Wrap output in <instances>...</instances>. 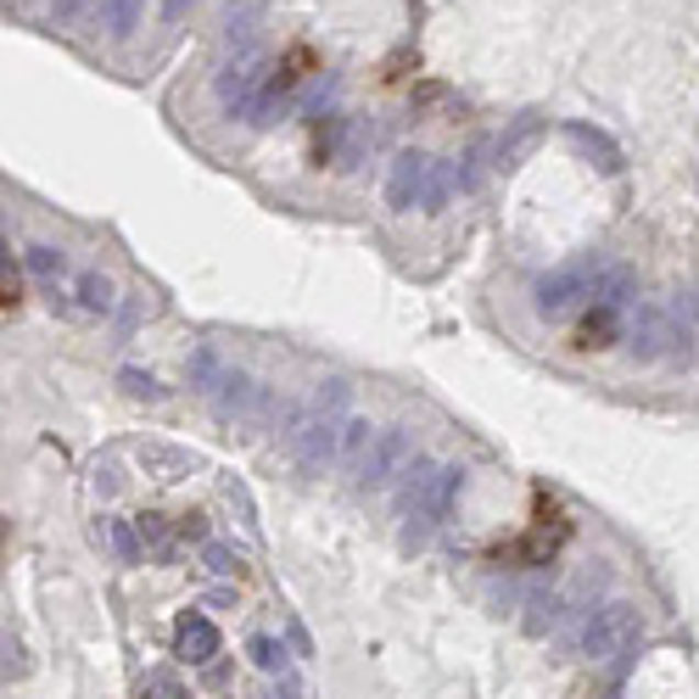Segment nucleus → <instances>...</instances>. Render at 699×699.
I'll list each match as a JSON object with an SVG mask.
<instances>
[{"label": "nucleus", "mask_w": 699, "mask_h": 699, "mask_svg": "<svg viewBox=\"0 0 699 699\" xmlns=\"http://www.w3.org/2000/svg\"><path fill=\"white\" fill-rule=\"evenodd\" d=\"M639 364H661V358H688L694 353V325H683L666 302H639L626 313V336Z\"/></svg>", "instance_id": "nucleus-1"}, {"label": "nucleus", "mask_w": 699, "mask_h": 699, "mask_svg": "<svg viewBox=\"0 0 699 699\" xmlns=\"http://www.w3.org/2000/svg\"><path fill=\"white\" fill-rule=\"evenodd\" d=\"M342 425L336 414H320V409H286V442L302 470H325L331 459H342Z\"/></svg>", "instance_id": "nucleus-2"}, {"label": "nucleus", "mask_w": 699, "mask_h": 699, "mask_svg": "<svg viewBox=\"0 0 699 699\" xmlns=\"http://www.w3.org/2000/svg\"><path fill=\"white\" fill-rule=\"evenodd\" d=\"M644 639V615L632 610V604H599L582 626V655L588 661H615V655H632Z\"/></svg>", "instance_id": "nucleus-3"}, {"label": "nucleus", "mask_w": 699, "mask_h": 699, "mask_svg": "<svg viewBox=\"0 0 699 699\" xmlns=\"http://www.w3.org/2000/svg\"><path fill=\"white\" fill-rule=\"evenodd\" d=\"M599 275H604V264H599V258L559 264V269H548V275L532 286V308L543 313V320H559V313H570V308H577L582 297H593Z\"/></svg>", "instance_id": "nucleus-4"}, {"label": "nucleus", "mask_w": 699, "mask_h": 699, "mask_svg": "<svg viewBox=\"0 0 699 699\" xmlns=\"http://www.w3.org/2000/svg\"><path fill=\"white\" fill-rule=\"evenodd\" d=\"M269 79H275V74H269V62H264L258 51H235L224 68H219L213 90H219V101H224L230 118H246V107L269 90Z\"/></svg>", "instance_id": "nucleus-5"}, {"label": "nucleus", "mask_w": 699, "mask_h": 699, "mask_svg": "<svg viewBox=\"0 0 699 699\" xmlns=\"http://www.w3.org/2000/svg\"><path fill=\"white\" fill-rule=\"evenodd\" d=\"M409 465H414V436H409L403 425H387V431L375 436L364 470H358V487H364V492H380V487H392Z\"/></svg>", "instance_id": "nucleus-6"}, {"label": "nucleus", "mask_w": 699, "mask_h": 699, "mask_svg": "<svg viewBox=\"0 0 699 699\" xmlns=\"http://www.w3.org/2000/svg\"><path fill=\"white\" fill-rule=\"evenodd\" d=\"M431 163L425 152H398L392 157V174H387V208L392 213H414L420 197H425V179H431Z\"/></svg>", "instance_id": "nucleus-7"}, {"label": "nucleus", "mask_w": 699, "mask_h": 699, "mask_svg": "<svg viewBox=\"0 0 699 699\" xmlns=\"http://www.w3.org/2000/svg\"><path fill=\"white\" fill-rule=\"evenodd\" d=\"M174 655L185 666H213V655H219V626L202 610H185L174 621Z\"/></svg>", "instance_id": "nucleus-8"}, {"label": "nucleus", "mask_w": 699, "mask_h": 699, "mask_svg": "<svg viewBox=\"0 0 699 699\" xmlns=\"http://www.w3.org/2000/svg\"><path fill=\"white\" fill-rule=\"evenodd\" d=\"M543 130H548V118H543V112H521V118H510V130H503V135H498V146H492L498 168H503V174H510V168H521V163L537 152Z\"/></svg>", "instance_id": "nucleus-9"}, {"label": "nucleus", "mask_w": 699, "mask_h": 699, "mask_svg": "<svg viewBox=\"0 0 699 699\" xmlns=\"http://www.w3.org/2000/svg\"><path fill=\"white\" fill-rule=\"evenodd\" d=\"M565 141L577 146V152H582V157H588L599 174H621V168H626V152H621V146H615L604 130H593V123H582V118H577V123H565Z\"/></svg>", "instance_id": "nucleus-10"}, {"label": "nucleus", "mask_w": 699, "mask_h": 699, "mask_svg": "<svg viewBox=\"0 0 699 699\" xmlns=\"http://www.w3.org/2000/svg\"><path fill=\"white\" fill-rule=\"evenodd\" d=\"M135 459H141V470H146L152 481H185L190 470L202 465V459L190 454V448H174V442H141V448H135Z\"/></svg>", "instance_id": "nucleus-11"}, {"label": "nucleus", "mask_w": 699, "mask_h": 699, "mask_svg": "<svg viewBox=\"0 0 699 699\" xmlns=\"http://www.w3.org/2000/svg\"><path fill=\"white\" fill-rule=\"evenodd\" d=\"M593 302L599 308H615V313L639 308V275H632V264H604V275L593 286Z\"/></svg>", "instance_id": "nucleus-12"}, {"label": "nucleus", "mask_w": 699, "mask_h": 699, "mask_svg": "<svg viewBox=\"0 0 699 699\" xmlns=\"http://www.w3.org/2000/svg\"><path fill=\"white\" fill-rule=\"evenodd\" d=\"M264 12H269V0H235V7L224 12V45L252 51V34H258Z\"/></svg>", "instance_id": "nucleus-13"}, {"label": "nucleus", "mask_w": 699, "mask_h": 699, "mask_svg": "<svg viewBox=\"0 0 699 699\" xmlns=\"http://www.w3.org/2000/svg\"><path fill=\"white\" fill-rule=\"evenodd\" d=\"M224 375H230V364L219 358V347H197V353L185 358V380H190L202 398H213V392L224 387Z\"/></svg>", "instance_id": "nucleus-14"}, {"label": "nucleus", "mask_w": 699, "mask_h": 699, "mask_svg": "<svg viewBox=\"0 0 699 699\" xmlns=\"http://www.w3.org/2000/svg\"><path fill=\"white\" fill-rule=\"evenodd\" d=\"M96 537L118 554V565H141V559H146V543H141V526H135V521H101Z\"/></svg>", "instance_id": "nucleus-15"}, {"label": "nucleus", "mask_w": 699, "mask_h": 699, "mask_svg": "<svg viewBox=\"0 0 699 699\" xmlns=\"http://www.w3.org/2000/svg\"><path fill=\"white\" fill-rule=\"evenodd\" d=\"M135 526H141V543H146L152 559H174L179 554V526H168V515L146 510V515H135Z\"/></svg>", "instance_id": "nucleus-16"}, {"label": "nucleus", "mask_w": 699, "mask_h": 699, "mask_svg": "<svg viewBox=\"0 0 699 699\" xmlns=\"http://www.w3.org/2000/svg\"><path fill=\"white\" fill-rule=\"evenodd\" d=\"M246 655H252V666L269 672V677H291V644L269 639V632H252V639H246Z\"/></svg>", "instance_id": "nucleus-17"}, {"label": "nucleus", "mask_w": 699, "mask_h": 699, "mask_svg": "<svg viewBox=\"0 0 699 699\" xmlns=\"http://www.w3.org/2000/svg\"><path fill=\"white\" fill-rule=\"evenodd\" d=\"M615 336H626L621 313H615V308H599V302H593V313H588V320H582V331H577V347H610Z\"/></svg>", "instance_id": "nucleus-18"}, {"label": "nucleus", "mask_w": 699, "mask_h": 699, "mask_svg": "<svg viewBox=\"0 0 699 699\" xmlns=\"http://www.w3.org/2000/svg\"><path fill=\"white\" fill-rule=\"evenodd\" d=\"M454 190H459V168L436 157V163H431V179H425V197H420V213H442Z\"/></svg>", "instance_id": "nucleus-19"}, {"label": "nucleus", "mask_w": 699, "mask_h": 699, "mask_svg": "<svg viewBox=\"0 0 699 699\" xmlns=\"http://www.w3.org/2000/svg\"><path fill=\"white\" fill-rule=\"evenodd\" d=\"M141 12H146V0H101V29L112 40H130L141 29Z\"/></svg>", "instance_id": "nucleus-20"}, {"label": "nucleus", "mask_w": 699, "mask_h": 699, "mask_svg": "<svg viewBox=\"0 0 699 699\" xmlns=\"http://www.w3.org/2000/svg\"><path fill=\"white\" fill-rule=\"evenodd\" d=\"M375 425L369 420H358V414H347V425H342V459L353 465V470H364V459H369V448H375Z\"/></svg>", "instance_id": "nucleus-21"}, {"label": "nucleus", "mask_w": 699, "mask_h": 699, "mask_svg": "<svg viewBox=\"0 0 699 699\" xmlns=\"http://www.w3.org/2000/svg\"><path fill=\"white\" fill-rule=\"evenodd\" d=\"M559 610H565V599H559V593H532V599H526L521 626L532 632V639H543V632H554V626H559Z\"/></svg>", "instance_id": "nucleus-22"}, {"label": "nucleus", "mask_w": 699, "mask_h": 699, "mask_svg": "<svg viewBox=\"0 0 699 699\" xmlns=\"http://www.w3.org/2000/svg\"><path fill=\"white\" fill-rule=\"evenodd\" d=\"M79 308H85V313H112V308H118V286H112L107 275H96V269L79 275Z\"/></svg>", "instance_id": "nucleus-23"}, {"label": "nucleus", "mask_w": 699, "mask_h": 699, "mask_svg": "<svg viewBox=\"0 0 699 699\" xmlns=\"http://www.w3.org/2000/svg\"><path fill=\"white\" fill-rule=\"evenodd\" d=\"M202 570L208 577H241V548L224 543V537H208L202 543Z\"/></svg>", "instance_id": "nucleus-24"}, {"label": "nucleus", "mask_w": 699, "mask_h": 699, "mask_svg": "<svg viewBox=\"0 0 699 699\" xmlns=\"http://www.w3.org/2000/svg\"><path fill=\"white\" fill-rule=\"evenodd\" d=\"M459 492H465V470H459V465H442V470H436V498H431L436 521H448V515H454Z\"/></svg>", "instance_id": "nucleus-25"}, {"label": "nucleus", "mask_w": 699, "mask_h": 699, "mask_svg": "<svg viewBox=\"0 0 699 699\" xmlns=\"http://www.w3.org/2000/svg\"><path fill=\"white\" fill-rule=\"evenodd\" d=\"M369 141H375V130H369V123H347V141H342V152H336V163L353 174V168H364V157H369Z\"/></svg>", "instance_id": "nucleus-26"}, {"label": "nucleus", "mask_w": 699, "mask_h": 699, "mask_svg": "<svg viewBox=\"0 0 699 699\" xmlns=\"http://www.w3.org/2000/svg\"><path fill=\"white\" fill-rule=\"evenodd\" d=\"M347 403H353V387H347L342 375L320 380V392H313V409H320V414H336V420H347Z\"/></svg>", "instance_id": "nucleus-27"}, {"label": "nucleus", "mask_w": 699, "mask_h": 699, "mask_svg": "<svg viewBox=\"0 0 699 699\" xmlns=\"http://www.w3.org/2000/svg\"><path fill=\"white\" fill-rule=\"evenodd\" d=\"M141 699H190V694H185V683L168 666H152L146 683H141Z\"/></svg>", "instance_id": "nucleus-28"}, {"label": "nucleus", "mask_w": 699, "mask_h": 699, "mask_svg": "<svg viewBox=\"0 0 699 699\" xmlns=\"http://www.w3.org/2000/svg\"><path fill=\"white\" fill-rule=\"evenodd\" d=\"M118 387L130 392V398H141V403H163L157 375H146V369H118Z\"/></svg>", "instance_id": "nucleus-29"}, {"label": "nucleus", "mask_w": 699, "mask_h": 699, "mask_svg": "<svg viewBox=\"0 0 699 699\" xmlns=\"http://www.w3.org/2000/svg\"><path fill=\"white\" fill-rule=\"evenodd\" d=\"M62 269H68V252H62V246H29V275L56 280Z\"/></svg>", "instance_id": "nucleus-30"}, {"label": "nucleus", "mask_w": 699, "mask_h": 699, "mask_svg": "<svg viewBox=\"0 0 699 699\" xmlns=\"http://www.w3.org/2000/svg\"><path fill=\"white\" fill-rule=\"evenodd\" d=\"M286 644H291V655H297V661H308V655H313V639H308V626H302L297 615H286Z\"/></svg>", "instance_id": "nucleus-31"}, {"label": "nucleus", "mask_w": 699, "mask_h": 699, "mask_svg": "<svg viewBox=\"0 0 699 699\" xmlns=\"http://www.w3.org/2000/svg\"><path fill=\"white\" fill-rule=\"evenodd\" d=\"M123 487V476H118V459H96V492L101 498H112Z\"/></svg>", "instance_id": "nucleus-32"}, {"label": "nucleus", "mask_w": 699, "mask_h": 699, "mask_svg": "<svg viewBox=\"0 0 699 699\" xmlns=\"http://www.w3.org/2000/svg\"><path fill=\"white\" fill-rule=\"evenodd\" d=\"M51 12H56V23H62V29H74V23H79V18L90 12V0H56Z\"/></svg>", "instance_id": "nucleus-33"}, {"label": "nucleus", "mask_w": 699, "mask_h": 699, "mask_svg": "<svg viewBox=\"0 0 699 699\" xmlns=\"http://www.w3.org/2000/svg\"><path fill=\"white\" fill-rule=\"evenodd\" d=\"M179 537L185 543H208V515H185L179 521Z\"/></svg>", "instance_id": "nucleus-34"}, {"label": "nucleus", "mask_w": 699, "mask_h": 699, "mask_svg": "<svg viewBox=\"0 0 699 699\" xmlns=\"http://www.w3.org/2000/svg\"><path fill=\"white\" fill-rule=\"evenodd\" d=\"M264 699H302V683H297V677H275Z\"/></svg>", "instance_id": "nucleus-35"}, {"label": "nucleus", "mask_w": 699, "mask_h": 699, "mask_svg": "<svg viewBox=\"0 0 699 699\" xmlns=\"http://www.w3.org/2000/svg\"><path fill=\"white\" fill-rule=\"evenodd\" d=\"M29 672V661H23V650H18V639L7 632V677H23Z\"/></svg>", "instance_id": "nucleus-36"}, {"label": "nucleus", "mask_w": 699, "mask_h": 699, "mask_svg": "<svg viewBox=\"0 0 699 699\" xmlns=\"http://www.w3.org/2000/svg\"><path fill=\"white\" fill-rule=\"evenodd\" d=\"M190 7H197V0H163V23H185Z\"/></svg>", "instance_id": "nucleus-37"}, {"label": "nucleus", "mask_w": 699, "mask_h": 699, "mask_svg": "<svg viewBox=\"0 0 699 699\" xmlns=\"http://www.w3.org/2000/svg\"><path fill=\"white\" fill-rule=\"evenodd\" d=\"M694 302H699V291H694Z\"/></svg>", "instance_id": "nucleus-38"}]
</instances>
